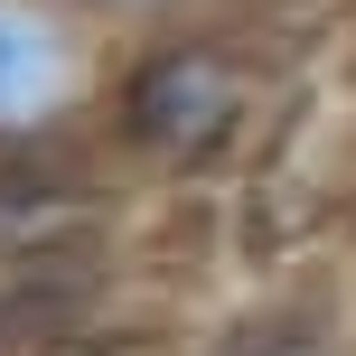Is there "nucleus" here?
I'll list each match as a JSON object with an SVG mask.
<instances>
[{"label":"nucleus","mask_w":356,"mask_h":356,"mask_svg":"<svg viewBox=\"0 0 356 356\" xmlns=\"http://www.w3.org/2000/svg\"><path fill=\"white\" fill-rule=\"evenodd\" d=\"M56 356H169V347L150 338V328H122V319H113V328H94V338H75V347H56Z\"/></svg>","instance_id":"5"},{"label":"nucleus","mask_w":356,"mask_h":356,"mask_svg":"<svg viewBox=\"0 0 356 356\" xmlns=\"http://www.w3.org/2000/svg\"><path fill=\"white\" fill-rule=\"evenodd\" d=\"M263 122H272V56L244 19L216 10L122 38L94 150L131 178L188 188V178H225Z\"/></svg>","instance_id":"1"},{"label":"nucleus","mask_w":356,"mask_h":356,"mask_svg":"<svg viewBox=\"0 0 356 356\" xmlns=\"http://www.w3.org/2000/svg\"><path fill=\"white\" fill-rule=\"evenodd\" d=\"M216 356H328V347H319V328H300V309H253Z\"/></svg>","instance_id":"3"},{"label":"nucleus","mask_w":356,"mask_h":356,"mask_svg":"<svg viewBox=\"0 0 356 356\" xmlns=\"http://www.w3.org/2000/svg\"><path fill=\"white\" fill-rule=\"evenodd\" d=\"M0 356H38V347H29V338L10 328V309H0Z\"/></svg>","instance_id":"6"},{"label":"nucleus","mask_w":356,"mask_h":356,"mask_svg":"<svg viewBox=\"0 0 356 356\" xmlns=\"http://www.w3.org/2000/svg\"><path fill=\"white\" fill-rule=\"evenodd\" d=\"M104 29H122V38H141V29H169V19H216L225 0H85Z\"/></svg>","instance_id":"4"},{"label":"nucleus","mask_w":356,"mask_h":356,"mask_svg":"<svg viewBox=\"0 0 356 356\" xmlns=\"http://www.w3.org/2000/svg\"><path fill=\"white\" fill-rule=\"evenodd\" d=\"M122 29L85 0H0V169L94 141Z\"/></svg>","instance_id":"2"}]
</instances>
